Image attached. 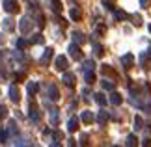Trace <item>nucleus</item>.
I'll list each match as a JSON object with an SVG mask.
<instances>
[{
    "label": "nucleus",
    "instance_id": "obj_17",
    "mask_svg": "<svg viewBox=\"0 0 151 147\" xmlns=\"http://www.w3.org/2000/svg\"><path fill=\"white\" fill-rule=\"evenodd\" d=\"M84 78H86V82H88V84H93V82H95V75H93V71H86Z\"/></svg>",
    "mask_w": 151,
    "mask_h": 147
},
{
    "label": "nucleus",
    "instance_id": "obj_6",
    "mask_svg": "<svg viewBox=\"0 0 151 147\" xmlns=\"http://www.w3.org/2000/svg\"><path fill=\"white\" fill-rule=\"evenodd\" d=\"M19 28H21V32H22V34H28V32H30V28H32V22H30V19H24V17H22V19H21V24H19Z\"/></svg>",
    "mask_w": 151,
    "mask_h": 147
},
{
    "label": "nucleus",
    "instance_id": "obj_27",
    "mask_svg": "<svg viewBox=\"0 0 151 147\" xmlns=\"http://www.w3.org/2000/svg\"><path fill=\"white\" fill-rule=\"evenodd\" d=\"M103 87L104 90H114V84L110 80H103Z\"/></svg>",
    "mask_w": 151,
    "mask_h": 147
},
{
    "label": "nucleus",
    "instance_id": "obj_5",
    "mask_svg": "<svg viewBox=\"0 0 151 147\" xmlns=\"http://www.w3.org/2000/svg\"><path fill=\"white\" fill-rule=\"evenodd\" d=\"M140 63L144 69H147L151 65V52H144V54H140Z\"/></svg>",
    "mask_w": 151,
    "mask_h": 147
},
{
    "label": "nucleus",
    "instance_id": "obj_8",
    "mask_svg": "<svg viewBox=\"0 0 151 147\" xmlns=\"http://www.w3.org/2000/svg\"><path fill=\"white\" fill-rule=\"evenodd\" d=\"M49 99L50 101H58L60 99V93H58V90H56V86H49Z\"/></svg>",
    "mask_w": 151,
    "mask_h": 147
},
{
    "label": "nucleus",
    "instance_id": "obj_26",
    "mask_svg": "<svg viewBox=\"0 0 151 147\" xmlns=\"http://www.w3.org/2000/svg\"><path fill=\"white\" fill-rule=\"evenodd\" d=\"M4 28H6V30H13V21H11V19H6L4 21Z\"/></svg>",
    "mask_w": 151,
    "mask_h": 147
},
{
    "label": "nucleus",
    "instance_id": "obj_12",
    "mask_svg": "<svg viewBox=\"0 0 151 147\" xmlns=\"http://www.w3.org/2000/svg\"><path fill=\"white\" fill-rule=\"evenodd\" d=\"M50 58H52V49H47V50H45V54L41 56V63H43V65H47V63L50 62Z\"/></svg>",
    "mask_w": 151,
    "mask_h": 147
},
{
    "label": "nucleus",
    "instance_id": "obj_9",
    "mask_svg": "<svg viewBox=\"0 0 151 147\" xmlns=\"http://www.w3.org/2000/svg\"><path fill=\"white\" fill-rule=\"evenodd\" d=\"M63 82H65V86L73 87L75 86V75L73 73H65V75H63Z\"/></svg>",
    "mask_w": 151,
    "mask_h": 147
},
{
    "label": "nucleus",
    "instance_id": "obj_19",
    "mask_svg": "<svg viewBox=\"0 0 151 147\" xmlns=\"http://www.w3.org/2000/svg\"><path fill=\"white\" fill-rule=\"evenodd\" d=\"M80 17H82L80 9H78V8H73V9H71V19H73V21H78Z\"/></svg>",
    "mask_w": 151,
    "mask_h": 147
},
{
    "label": "nucleus",
    "instance_id": "obj_28",
    "mask_svg": "<svg viewBox=\"0 0 151 147\" xmlns=\"http://www.w3.org/2000/svg\"><path fill=\"white\" fill-rule=\"evenodd\" d=\"M116 17H118L119 21H123V19H127V17H129V15H127L125 11H116Z\"/></svg>",
    "mask_w": 151,
    "mask_h": 147
},
{
    "label": "nucleus",
    "instance_id": "obj_4",
    "mask_svg": "<svg viewBox=\"0 0 151 147\" xmlns=\"http://www.w3.org/2000/svg\"><path fill=\"white\" fill-rule=\"evenodd\" d=\"M132 63H134V56H132V54H125V56H121V65H123L125 69H131V67H132Z\"/></svg>",
    "mask_w": 151,
    "mask_h": 147
},
{
    "label": "nucleus",
    "instance_id": "obj_3",
    "mask_svg": "<svg viewBox=\"0 0 151 147\" xmlns=\"http://www.w3.org/2000/svg\"><path fill=\"white\" fill-rule=\"evenodd\" d=\"M69 54H71V58H75V60H82V52H80V47L78 45H71L69 47Z\"/></svg>",
    "mask_w": 151,
    "mask_h": 147
},
{
    "label": "nucleus",
    "instance_id": "obj_10",
    "mask_svg": "<svg viewBox=\"0 0 151 147\" xmlns=\"http://www.w3.org/2000/svg\"><path fill=\"white\" fill-rule=\"evenodd\" d=\"M67 128H69V132H75L78 128V119L77 117H71V119L67 121Z\"/></svg>",
    "mask_w": 151,
    "mask_h": 147
},
{
    "label": "nucleus",
    "instance_id": "obj_32",
    "mask_svg": "<svg viewBox=\"0 0 151 147\" xmlns=\"http://www.w3.org/2000/svg\"><path fill=\"white\" fill-rule=\"evenodd\" d=\"M6 112H8V110H6V106L0 104V117H6Z\"/></svg>",
    "mask_w": 151,
    "mask_h": 147
},
{
    "label": "nucleus",
    "instance_id": "obj_30",
    "mask_svg": "<svg viewBox=\"0 0 151 147\" xmlns=\"http://www.w3.org/2000/svg\"><path fill=\"white\" fill-rule=\"evenodd\" d=\"M134 128H136V131L142 128V117H136V119H134Z\"/></svg>",
    "mask_w": 151,
    "mask_h": 147
},
{
    "label": "nucleus",
    "instance_id": "obj_29",
    "mask_svg": "<svg viewBox=\"0 0 151 147\" xmlns=\"http://www.w3.org/2000/svg\"><path fill=\"white\" fill-rule=\"evenodd\" d=\"M32 43H43V36H41V34H36L34 39H32Z\"/></svg>",
    "mask_w": 151,
    "mask_h": 147
},
{
    "label": "nucleus",
    "instance_id": "obj_15",
    "mask_svg": "<svg viewBox=\"0 0 151 147\" xmlns=\"http://www.w3.org/2000/svg\"><path fill=\"white\" fill-rule=\"evenodd\" d=\"M37 90H39V84H37V82H30V84H28V93H30V95L37 93Z\"/></svg>",
    "mask_w": 151,
    "mask_h": 147
},
{
    "label": "nucleus",
    "instance_id": "obj_18",
    "mask_svg": "<svg viewBox=\"0 0 151 147\" xmlns=\"http://www.w3.org/2000/svg\"><path fill=\"white\" fill-rule=\"evenodd\" d=\"M93 97H95V101H97V103H99V104H101V106H104V104H106V97H104V95H103V93H95V95H93Z\"/></svg>",
    "mask_w": 151,
    "mask_h": 147
},
{
    "label": "nucleus",
    "instance_id": "obj_37",
    "mask_svg": "<svg viewBox=\"0 0 151 147\" xmlns=\"http://www.w3.org/2000/svg\"><path fill=\"white\" fill-rule=\"evenodd\" d=\"M149 52H151V45H149Z\"/></svg>",
    "mask_w": 151,
    "mask_h": 147
},
{
    "label": "nucleus",
    "instance_id": "obj_36",
    "mask_svg": "<svg viewBox=\"0 0 151 147\" xmlns=\"http://www.w3.org/2000/svg\"><path fill=\"white\" fill-rule=\"evenodd\" d=\"M149 34H151V24H149Z\"/></svg>",
    "mask_w": 151,
    "mask_h": 147
},
{
    "label": "nucleus",
    "instance_id": "obj_21",
    "mask_svg": "<svg viewBox=\"0 0 151 147\" xmlns=\"http://www.w3.org/2000/svg\"><path fill=\"white\" fill-rule=\"evenodd\" d=\"M73 39H75V43H84V36L80 32H73Z\"/></svg>",
    "mask_w": 151,
    "mask_h": 147
},
{
    "label": "nucleus",
    "instance_id": "obj_11",
    "mask_svg": "<svg viewBox=\"0 0 151 147\" xmlns=\"http://www.w3.org/2000/svg\"><path fill=\"white\" fill-rule=\"evenodd\" d=\"M80 119H82L84 123H91V121H93V114H91L90 110H86V112H82V115H80Z\"/></svg>",
    "mask_w": 151,
    "mask_h": 147
},
{
    "label": "nucleus",
    "instance_id": "obj_16",
    "mask_svg": "<svg viewBox=\"0 0 151 147\" xmlns=\"http://www.w3.org/2000/svg\"><path fill=\"white\" fill-rule=\"evenodd\" d=\"M125 143L129 145V147H134V145L138 143V140H136L134 134H129V136H127V142H125Z\"/></svg>",
    "mask_w": 151,
    "mask_h": 147
},
{
    "label": "nucleus",
    "instance_id": "obj_14",
    "mask_svg": "<svg viewBox=\"0 0 151 147\" xmlns=\"http://www.w3.org/2000/svg\"><path fill=\"white\" fill-rule=\"evenodd\" d=\"M108 121V114H106V112H99V115H97V123H99V125H104V123H106Z\"/></svg>",
    "mask_w": 151,
    "mask_h": 147
},
{
    "label": "nucleus",
    "instance_id": "obj_20",
    "mask_svg": "<svg viewBox=\"0 0 151 147\" xmlns=\"http://www.w3.org/2000/svg\"><path fill=\"white\" fill-rule=\"evenodd\" d=\"M39 117H41V114H39L37 110H30V119H32L34 123H37V121H39Z\"/></svg>",
    "mask_w": 151,
    "mask_h": 147
},
{
    "label": "nucleus",
    "instance_id": "obj_7",
    "mask_svg": "<svg viewBox=\"0 0 151 147\" xmlns=\"http://www.w3.org/2000/svg\"><path fill=\"white\" fill-rule=\"evenodd\" d=\"M9 97H11V101H13V103H19L21 93H19V90H17V86H9Z\"/></svg>",
    "mask_w": 151,
    "mask_h": 147
},
{
    "label": "nucleus",
    "instance_id": "obj_31",
    "mask_svg": "<svg viewBox=\"0 0 151 147\" xmlns=\"http://www.w3.org/2000/svg\"><path fill=\"white\" fill-rule=\"evenodd\" d=\"M26 45H28V41H24V39L17 41V47H19V49H26Z\"/></svg>",
    "mask_w": 151,
    "mask_h": 147
},
{
    "label": "nucleus",
    "instance_id": "obj_24",
    "mask_svg": "<svg viewBox=\"0 0 151 147\" xmlns=\"http://www.w3.org/2000/svg\"><path fill=\"white\" fill-rule=\"evenodd\" d=\"M93 62L91 60H88V62H84V71H93Z\"/></svg>",
    "mask_w": 151,
    "mask_h": 147
},
{
    "label": "nucleus",
    "instance_id": "obj_34",
    "mask_svg": "<svg viewBox=\"0 0 151 147\" xmlns=\"http://www.w3.org/2000/svg\"><path fill=\"white\" fill-rule=\"evenodd\" d=\"M0 142H6V132L0 128Z\"/></svg>",
    "mask_w": 151,
    "mask_h": 147
},
{
    "label": "nucleus",
    "instance_id": "obj_13",
    "mask_svg": "<svg viewBox=\"0 0 151 147\" xmlns=\"http://www.w3.org/2000/svg\"><path fill=\"white\" fill-rule=\"evenodd\" d=\"M110 103L114 104V106H118V104H121V95L119 93H112V95H110V99H108Z\"/></svg>",
    "mask_w": 151,
    "mask_h": 147
},
{
    "label": "nucleus",
    "instance_id": "obj_35",
    "mask_svg": "<svg viewBox=\"0 0 151 147\" xmlns=\"http://www.w3.org/2000/svg\"><path fill=\"white\" fill-rule=\"evenodd\" d=\"M142 145H146V147H147V145H151V140H149V138H147V140H144Z\"/></svg>",
    "mask_w": 151,
    "mask_h": 147
},
{
    "label": "nucleus",
    "instance_id": "obj_25",
    "mask_svg": "<svg viewBox=\"0 0 151 147\" xmlns=\"http://www.w3.org/2000/svg\"><path fill=\"white\" fill-rule=\"evenodd\" d=\"M132 24H134V26H140L142 24V17L140 15H132Z\"/></svg>",
    "mask_w": 151,
    "mask_h": 147
},
{
    "label": "nucleus",
    "instance_id": "obj_33",
    "mask_svg": "<svg viewBox=\"0 0 151 147\" xmlns=\"http://www.w3.org/2000/svg\"><path fill=\"white\" fill-rule=\"evenodd\" d=\"M140 4H142V8H147V6L151 4V0H140Z\"/></svg>",
    "mask_w": 151,
    "mask_h": 147
},
{
    "label": "nucleus",
    "instance_id": "obj_23",
    "mask_svg": "<svg viewBox=\"0 0 151 147\" xmlns=\"http://www.w3.org/2000/svg\"><path fill=\"white\" fill-rule=\"evenodd\" d=\"M93 52H95V56H103V47L93 43Z\"/></svg>",
    "mask_w": 151,
    "mask_h": 147
},
{
    "label": "nucleus",
    "instance_id": "obj_2",
    "mask_svg": "<svg viewBox=\"0 0 151 147\" xmlns=\"http://www.w3.org/2000/svg\"><path fill=\"white\" fill-rule=\"evenodd\" d=\"M54 67L58 69V71H65L67 69V58L65 56H58L54 60Z\"/></svg>",
    "mask_w": 151,
    "mask_h": 147
},
{
    "label": "nucleus",
    "instance_id": "obj_22",
    "mask_svg": "<svg viewBox=\"0 0 151 147\" xmlns=\"http://www.w3.org/2000/svg\"><path fill=\"white\" fill-rule=\"evenodd\" d=\"M52 9H54L56 13H62V4L58 2V0H52Z\"/></svg>",
    "mask_w": 151,
    "mask_h": 147
},
{
    "label": "nucleus",
    "instance_id": "obj_1",
    "mask_svg": "<svg viewBox=\"0 0 151 147\" xmlns=\"http://www.w3.org/2000/svg\"><path fill=\"white\" fill-rule=\"evenodd\" d=\"M4 9L8 11V13H17V11H19V4H17L15 0H6V2H4Z\"/></svg>",
    "mask_w": 151,
    "mask_h": 147
}]
</instances>
